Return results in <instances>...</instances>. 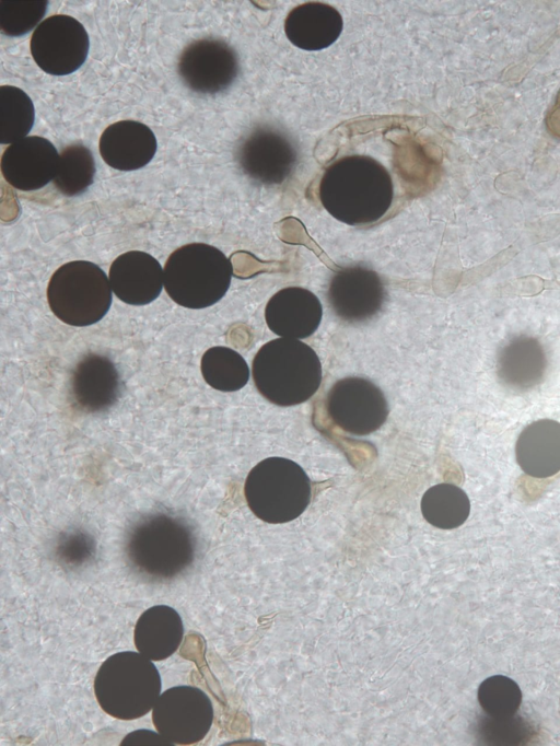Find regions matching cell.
Wrapping results in <instances>:
<instances>
[{"label":"cell","mask_w":560,"mask_h":746,"mask_svg":"<svg viewBox=\"0 0 560 746\" xmlns=\"http://www.w3.org/2000/svg\"><path fill=\"white\" fill-rule=\"evenodd\" d=\"M112 287L104 270L88 260H72L51 275L47 285L50 311L62 323L85 327L100 322L112 304Z\"/></svg>","instance_id":"52a82bcc"},{"label":"cell","mask_w":560,"mask_h":746,"mask_svg":"<svg viewBox=\"0 0 560 746\" xmlns=\"http://www.w3.org/2000/svg\"><path fill=\"white\" fill-rule=\"evenodd\" d=\"M242 171L264 185L283 183L293 172L298 152L291 139L271 127L255 128L236 152Z\"/></svg>","instance_id":"7c38bea8"},{"label":"cell","mask_w":560,"mask_h":746,"mask_svg":"<svg viewBox=\"0 0 560 746\" xmlns=\"http://www.w3.org/2000/svg\"><path fill=\"white\" fill-rule=\"evenodd\" d=\"M546 369L545 350L530 336L512 338L498 353L497 376L502 385L513 391L524 392L537 386L542 381Z\"/></svg>","instance_id":"7402d4cb"},{"label":"cell","mask_w":560,"mask_h":746,"mask_svg":"<svg viewBox=\"0 0 560 746\" xmlns=\"http://www.w3.org/2000/svg\"><path fill=\"white\" fill-rule=\"evenodd\" d=\"M424 520L441 529H453L463 525L470 513L467 493L453 483H438L429 488L421 499Z\"/></svg>","instance_id":"603a6c76"},{"label":"cell","mask_w":560,"mask_h":746,"mask_svg":"<svg viewBox=\"0 0 560 746\" xmlns=\"http://www.w3.org/2000/svg\"><path fill=\"white\" fill-rule=\"evenodd\" d=\"M244 496L249 510L259 520L282 524L305 511L311 501L312 483L298 463L284 457H268L248 473Z\"/></svg>","instance_id":"8992f818"},{"label":"cell","mask_w":560,"mask_h":746,"mask_svg":"<svg viewBox=\"0 0 560 746\" xmlns=\"http://www.w3.org/2000/svg\"><path fill=\"white\" fill-rule=\"evenodd\" d=\"M120 745H155V746H172L174 745L158 731L140 728L128 733L120 742Z\"/></svg>","instance_id":"f546056e"},{"label":"cell","mask_w":560,"mask_h":746,"mask_svg":"<svg viewBox=\"0 0 560 746\" xmlns=\"http://www.w3.org/2000/svg\"><path fill=\"white\" fill-rule=\"evenodd\" d=\"M317 195L336 220L362 226L380 221L388 212L395 189L388 168L375 156L347 153L325 167Z\"/></svg>","instance_id":"6da1fadb"},{"label":"cell","mask_w":560,"mask_h":746,"mask_svg":"<svg viewBox=\"0 0 560 746\" xmlns=\"http://www.w3.org/2000/svg\"><path fill=\"white\" fill-rule=\"evenodd\" d=\"M108 279L114 294L130 305H147L161 294L164 269L149 253L129 250L112 263Z\"/></svg>","instance_id":"2e32d148"},{"label":"cell","mask_w":560,"mask_h":746,"mask_svg":"<svg viewBox=\"0 0 560 746\" xmlns=\"http://www.w3.org/2000/svg\"><path fill=\"white\" fill-rule=\"evenodd\" d=\"M327 301L337 317L358 323L376 315L385 301V288L378 273L365 266L339 268L330 278Z\"/></svg>","instance_id":"4fadbf2b"},{"label":"cell","mask_w":560,"mask_h":746,"mask_svg":"<svg viewBox=\"0 0 560 746\" xmlns=\"http://www.w3.org/2000/svg\"><path fill=\"white\" fill-rule=\"evenodd\" d=\"M59 156L56 147L48 139L27 136L3 150L0 159L1 174L18 190H37L54 180Z\"/></svg>","instance_id":"5bb4252c"},{"label":"cell","mask_w":560,"mask_h":746,"mask_svg":"<svg viewBox=\"0 0 560 746\" xmlns=\"http://www.w3.org/2000/svg\"><path fill=\"white\" fill-rule=\"evenodd\" d=\"M90 37L83 24L67 14L44 19L34 30L30 51L36 65L50 75H68L85 62Z\"/></svg>","instance_id":"9c48e42d"},{"label":"cell","mask_w":560,"mask_h":746,"mask_svg":"<svg viewBox=\"0 0 560 746\" xmlns=\"http://www.w3.org/2000/svg\"><path fill=\"white\" fill-rule=\"evenodd\" d=\"M319 299L302 287H287L276 292L265 307L268 328L284 338L304 339L312 336L322 322Z\"/></svg>","instance_id":"9a60e30c"},{"label":"cell","mask_w":560,"mask_h":746,"mask_svg":"<svg viewBox=\"0 0 560 746\" xmlns=\"http://www.w3.org/2000/svg\"><path fill=\"white\" fill-rule=\"evenodd\" d=\"M48 9L47 0H2L0 28L10 37H21L36 28Z\"/></svg>","instance_id":"83f0119b"},{"label":"cell","mask_w":560,"mask_h":746,"mask_svg":"<svg viewBox=\"0 0 560 746\" xmlns=\"http://www.w3.org/2000/svg\"><path fill=\"white\" fill-rule=\"evenodd\" d=\"M232 276V263L222 250L207 243H189L166 259L164 288L176 304L200 310L225 295Z\"/></svg>","instance_id":"5b68a950"},{"label":"cell","mask_w":560,"mask_h":746,"mask_svg":"<svg viewBox=\"0 0 560 746\" xmlns=\"http://www.w3.org/2000/svg\"><path fill=\"white\" fill-rule=\"evenodd\" d=\"M213 719L209 696L200 688L188 685L166 689L152 709L155 731L174 745H191L202 741Z\"/></svg>","instance_id":"ba28073f"},{"label":"cell","mask_w":560,"mask_h":746,"mask_svg":"<svg viewBox=\"0 0 560 746\" xmlns=\"http://www.w3.org/2000/svg\"><path fill=\"white\" fill-rule=\"evenodd\" d=\"M254 384L262 397L281 407L307 401L322 383V363L305 342L276 338L262 345L252 363Z\"/></svg>","instance_id":"7a4b0ae2"},{"label":"cell","mask_w":560,"mask_h":746,"mask_svg":"<svg viewBox=\"0 0 560 746\" xmlns=\"http://www.w3.org/2000/svg\"><path fill=\"white\" fill-rule=\"evenodd\" d=\"M326 411L341 430L353 435H368L378 430L388 417L383 391L361 376L338 380L326 396Z\"/></svg>","instance_id":"30bf717a"},{"label":"cell","mask_w":560,"mask_h":746,"mask_svg":"<svg viewBox=\"0 0 560 746\" xmlns=\"http://www.w3.org/2000/svg\"><path fill=\"white\" fill-rule=\"evenodd\" d=\"M101 709L112 718L131 721L151 711L162 693V679L153 661L138 651L109 655L93 683Z\"/></svg>","instance_id":"277c9868"},{"label":"cell","mask_w":560,"mask_h":746,"mask_svg":"<svg viewBox=\"0 0 560 746\" xmlns=\"http://www.w3.org/2000/svg\"><path fill=\"white\" fill-rule=\"evenodd\" d=\"M125 550L138 573L152 580H168L190 567L196 555V539L182 518L154 513L131 526Z\"/></svg>","instance_id":"3957f363"},{"label":"cell","mask_w":560,"mask_h":746,"mask_svg":"<svg viewBox=\"0 0 560 746\" xmlns=\"http://www.w3.org/2000/svg\"><path fill=\"white\" fill-rule=\"evenodd\" d=\"M520 468L533 478H548L560 471V422L539 419L526 426L515 444Z\"/></svg>","instance_id":"ffe728a7"},{"label":"cell","mask_w":560,"mask_h":746,"mask_svg":"<svg viewBox=\"0 0 560 746\" xmlns=\"http://www.w3.org/2000/svg\"><path fill=\"white\" fill-rule=\"evenodd\" d=\"M95 544L85 533L72 532L63 534L57 546V556L68 567H80L94 553Z\"/></svg>","instance_id":"f1b7e54d"},{"label":"cell","mask_w":560,"mask_h":746,"mask_svg":"<svg viewBox=\"0 0 560 746\" xmlns=\"http://www.w3.org/2000/svg\"><path fill=\"white\" fill-rule=\"evenodd\" d=\"M70 386L73 403L79 409L98 412L116 403L120 380L109 358L100 353H89L75 364Z\"/></svg>","instance_id":"ac0fdd59"},{"label":"cell","mask_w":560,"mask_h":746,"mask_svg":"<svg viewBox=\"0 0 560 746\" xmlns=\"http://www.w3.org/2000/svg\"><path fill=\"white\" fill-rule=\"evenodd\" d=\"M95 161L92 151L81 144L73 143L60 152L54 185L67 197L83 194L94 182Z\"/></svg>","instance_id":"d4e9b609"},{"label":"cell","mask_w":560,"mask_h":746,"mask_svg":"<svg viewBox=\"0 0 560 746\" xmlns=\"http://www.w3.org/2000/svg\"><path fill=\"white\" fill-rule=\"evenodd\" d=\"M35 108L31 97L14 85L0 86V143L12 144L32 130Z\"/></svg>","instance_id":"484cf974"},{"label":"cell","mask_w":560,"mask_h":746,"mask_svg":"<svg viewBox=\"0 0 560 746\" xmlns=\"http://www.w3.org/2000/svg\"><path fill=\"white\" fill-rule=\"evenodd\" d=\"M240 70L236 51L222 39L205 37L189 43L180 53L177 72L183 83L200 94L226 90Z\"/></svg>","instance_id":"8fae6325"},{"label":"cell","mask_w":560,"mask_h":746,"mask_svg":"<svg viewBox=\"0 0 560 746\" xmlns=\"http://www.w3.org/2000/svg\"><path fill=\"white\" fill-rule=\"evenodd\" d=\"M184 639V623L172 606L160 604L145 609L133 629L135 648L153 662L172 656Z\"/></svg>","instance_id":"44dd1931"},{"label":"cell","mask_w":560,"mask_h":746,"mask_svg":"<svg viewBox=\"0 0 560 746\" xmlns=\"http://www.w3.org/2000/svg\"><path fill=\"white\" fill-rule=\"evenodd\" d=\"M477 697L485 713L497 720L513 718L522 703L518 685L504 675L486 678L478 687Z\"/></svg>","instance_id":"4316f807"},{"label":"cell","mask_w":560,"mask_h":746,"mask_svg":"<svg viewBox=\"0 0 560 746\" xmlns=\"http://www.w3.org/2000/svg\"><path fill=\"white\" fill-rule=\"evenodd\" d=\"M200 370L206 383L220 392H236L249 380V368L235 350L214 346L201 357Z\"/></svg>","instance_id":"cb8c5ba5"},{"label":"cell","mask_w":560,"mask_h":746,"mask_svg":"<svg viewBox=\"0 0 560 746\" xmlns=\"http://www.w3.org/2000/svg\"><path fill=\"white\" fill-rule=\"evenodd\" d=\"M156 149L158 141L152 129L131 119L109 125L98 141L103 161L108 166L124 172L136 171L149 164Z\"/></svg>","instance_id":"e0dca14e"},{"label":"cell","mask_w":560,"mask_h":746,"mask_svg":"<svg viewBox=\"0 0 560 746\" xmlns=\"http://www.w3.org/2000/svg\"><path fill=\"white\" fill-rule=\"evenodd\" d=\"M288 39L303 50H322L340 36L343 20L332 5L322 1H307L294 7L284 20Z\"/></svg>","instance_id":"d6986e66"}]
</instances>
